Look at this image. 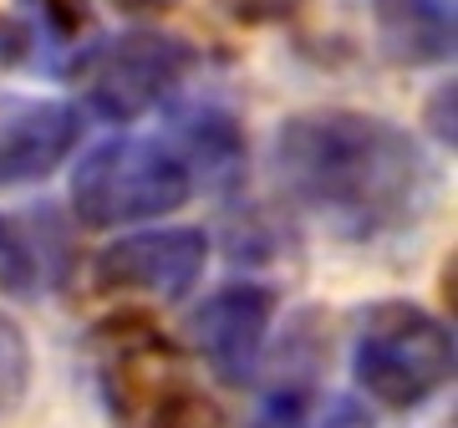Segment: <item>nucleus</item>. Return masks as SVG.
I'll use <instances>...</instances> for the list:
<instances>
[{
  "mask_svg": "<svg viewBox=\"0 0 458 428\" xmlns=\"http://www.w3.org/2000/svg\"><path fill=\"white\" fill-rule=\"evenodd\" d=\"M280 189L346 245L412 230L433 194V164L408 128L357 107H311L276 128Z\"/></svg>",
  "mask_w": 458,
  "mask_h": 428,
  "instance_id": "1",
  "label": "nucleus"
},
{
  "mask_svg": "<svg viewBox=\"0 0 458 428\" xmlns=\"http://www.w3.org/2000/svg\"><path fill=\"white\" fill-rule=\"evenodd\" d=\"M194 194V174L164 138H107L72 174V210L87 230H123L143 219H164Z\"/></svg>",
  "mask_w": 458,
  "mask_h": 428,
  "instance_id": "2",
  "label": "nucleus"
},
{
  "mask_svg": "<svg viewBox=\"0 0 458 428\" xmlns=\"http://www.w3.org/2000/svg\"><path fill=\"white\" fill-rule=\"evenodd\" d=\"M352 372L367 398L408 413L454 378V327L412 301H377L352 331Z\"/></svg>",
  "mask_w": 458,
  "mask_h": 428,
  "instance_id": "3",
  "label": "nucleus"
},
{
  "mask_svg": "<svg viewBox=\"0 0 458 428\" xmlns=\"http://www.w3.org/2000/svg\"><path fill=\"white\" fill-rule=\"evenodd\" d=\"M199 66V51L174 31H123L113 41H98L82 62V92L87 107L107 123H132V117L164 107L183 87V77Z\"/></svg>",
  "mask_w": 458,
  "mask_h": 428,
  "instance_id": "4",
  "label": "nucleus"
},
{
  "mask_svg": "<svg viewBox=\"0 0 458 428\" xmlns=\"http://www.w3.org/2000/svg\"><path fill=\"white\" fill-rule=\"evenodd\" d=\"M209 265V235L194 225H164V230H138L123 235L98 255L92 276L102 291L148 301H179L189 296Z\"/></svg>",
  "mask_w": 458,
  "mask_h": 428,
  "instance_id": "5",
  "label": "nucleus"
},
{
  "mask_svg": "<svg viewBox=\"0 0 458 428\" xmlns=\"http://www.w3.org/2000/svg\"><path fill=\"white\" fill-rule=\"evenodd\" d=\"M270 321H276V291L255 280H234L204 296V306L189 316V337L219 382H245L265 357Z\"/></svg>",
  "mask_w": 458,
  "mask_h": 428,
  "instance_id": "6",
  "label": "nucleus"
},
{
  "mask_svg": "<svg viewBox=\"0 0 458 428\" xmlns=\"http://www.w3.org/2000/svg\"><path fill=\"white\" fill-rule=\"evenodd\" d=\"M98 36L82 0H16L0 16V62L31 66L47 77L82 72Z\"/></svg>",
  "mask_w": 458,
  "mask_h": 428,
  "instance_id": "7",
  "label": "nucleus"
},
{
  "mask_svg": "<svg viewBox=\"0 0 458 428\" xmlns=\"http://www.w3.org/2000/svg\"><path fill=\"white\" fill-rule=\"evenodd\" d=\"M82 113L56 98H0V189L41 184L72 158Z\"/></svg>",
  "mask_w": 458,
  "mask_h": 428,
  "instance_id": "8",
  "label": "nucleus"
},
{
  "mask_svg": "<svg viewBox=\"0 0 458 428\" xmlns=\"http://www.w3.org/2000/svg\"><path fill=\"white\" fill-rule=\"evenodd\" d=\"M183 372H179V357L174 347L148 327L143 316H117L98 331V382H102V398L117 408L123 424H132L138 413L153 403V398L174 388Z\"/></svg>",
  "mask_w": 458,
  "mask_h": 428,
  "instance_id": "9",
  "label": "nucleus"
},
{
  "mask_svg": "<svg viewBox=\"0 0 458 428\" xmlns=\"http://www.w3.org/2000/svg\"><path fill=\"white\" fill-rule=\"evenodd\" d=\"M72 276V235L56 214L41 210H0V291L11 296H51Z\"/></svg>",
  "mask_w": 458,
  "mask_h": 428,
  "instance_id": "10",
  "label": "nucleus"
},
{
  "mask_svg": "<svg viewBox=\"0 0 458 428\" xmlns=\"http://www.w3.org/2000/svg\"><path fill=\"white\" fill-rule=\"evenodd\" d=\"M382 51L397 66H438L454 56V0H367Z\"/></svg>",
  "mask_w": 458,
  "mask_h": 428,
  "instance_id": "11",
  "label": "nucleus"
},
{
  "mask_svg": "<svg viewBox=\"0 0 458 428\" xmlns=\"http://www.w3.org/2000/svg\"><path fill=\"white\" fill-rule=\"evenodd\" d=\"M179 158L189 164V174L204 168L209 179H229L245 158V138L225 107H194L179 117Z\"/></svg>",
  "mask_w": 458,
  "mask_h": 428,
  "instance_id": "12",
  "label": "nucleus"
},
{
  "mask_svg": "<svg viewBox=\"0 0 458 428\" xmlns=\"http://www.w3.org/2000/svg\"><path fill=\"white\" fill-rule=\"evenodd\" d=\"M128 428H225V408L209 393H199L189 378H179L174 388L153 398Z\"/></svg>",
  "mask_w": 458,
  "mask_h": 428,
  "instance_id": "13",
  "label": "nucleus"
},
{
  "mask_svg": "<svg viewBox=\"0 0 458 428\" xmlns=\"http://www.w3.org/2000/svg\"><path fill=\"white\" fill-rule=\"evenodd\" d=\"M26 388H31V342L11 316H0V418L21 408Z\"/></svg>",
  "mask_w": 458,
  "mask_h": 428,
  "instance_id": "14",
  "label": "nucleus"
},
{
  "mask_svg": "<svg viewBox=\"0 0 458 428\" xmlns=\"http://www.w3.org/2000/svg\"><path fill=\"white\" fill-rule=\"evenodd\" d=\"M285 428H377V424H372V413L361 408L357 398H327L316 413L301 408Z\"/></svg>",
  "mask_w": 458,
  "mask_h": 428,
  "instance_id": "15",
  "label": "nucleus"
},
{
  "mask_svg": "<svg viewBox=\"0 0 458 428\" xmlns=\"http://www.w3.org/2000/svg\"><path fill=\"white\" fill-rule=\"evenodd\" d=\"M428 123H433V138L454 149V82L433 92V102H428Z\"/></svg>",
  "mask_w": 458,
  "mask_h": 428,
  "instance_id": "16",
  "label": "nucleus"
},
{
  "mask_svg": "<svg viewBox=\"0 0 458 428\" xmlns=\"http://www.w3.org/2000/svg\"><path fill=\"white\" fill-rule=\"evenodd\" d=\"M301 0H234V11L245 21H276V16H291Z\"/></svg>",
  "mask_w": 458,
  "mask_h": 428,
  "instance_id": "17",
  "label": "nucleus"
},
{
  "mask_svg": "<svg viewBox=\"0 0 458 428\" xmlns=\"http://www.w3.org/2000/svg\"><path fill=\"white\" fill-rule=\"evenodd\" d=\"M123 5H132V11H164V5H174V0H123Z\"/></svg>",
  "mask_w": 458,
  "mask_h": 428,
  "instance_id": "18",
  "label": "nucleus"
}]
</instances>
